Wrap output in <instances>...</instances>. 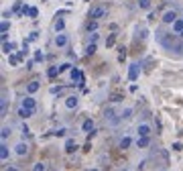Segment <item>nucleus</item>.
<instances>
[{"mask_svg": "<svg viewBox=\"0 0 183 171\" xmlns=\"http://www.w3.org/2000/svg\"><path fill=\"white\" fill-rule=\"evenodd\" d=\"M106 6H94V8H90V12H87V16H90L92 20H98V19H104L106 16Z\"/></svg>", "mask_w": 183, "mask_h": 171, "instance_id": "nucleus-1", "label": "nucleus"}, {"mask_svg": "<svg viewBox=\"0 0 183 171\" xmlns=\"http://www.w3.org/2000/svg\"><path fill=\"white\" fill-rule=\"evenodd\" d=\"M67 43H69V35H65V33H59V35H55V47H67Z\"/></svg>", "mask_w": 183, "mask_h": 171, "instance_id": "nucleus-2", "label": "nucleus"}, {"mask_svg": "<svg viewBox=\"0 0 183 171\" xmlns=\"http://www.w3.org/2000/svg\"><path fill=\"white\" fill-rule=\"evenodd\" d=\"M138 73H140L138 63H132L128 67V79H130V82H136V79H138Z\"/></svg>", "mask_w": 183, "mask_h": 171, "instance_id": "nucleus-3", "label": "nucleus"}, {"mask_svg": "<svg viewBox=\"0 0 183 171\" xmlns=\"http://www.w3.org/2000/svg\"><path fill=\"white\" fill-rule=\"evenodd\" d=\"M161 20H163L165 24H175V20H177V12H175V10H167Z\"/></svg>", "mask_w": 183, "mask_h": 171, "instance_id": "nucleus-4", "label": "nucleus"}, {"mask_svg": "<svg viewBox=\"0 0 183 171\" xmlns=\"http://www.w3.org/2000/svg\"><path fill=\"white\" fill-rule=\"evenodd\" d=\"M20 106H23V108H29V110H33V112L37 110V102H35L33 96H27L23 102H20Z\"/></svg>", "mask_w": 183, "mask_h": 171, "instance_id": "nucleus-5", "label": "nucleus"}, {"mask_svg": "<svg viewBox=\"0 0 183 171\" xmlns=\"http://www.w3.org/2000/svg\"><path fill=\"white\" fill-rule=\"evenodd\" d=\"M136 132H138V137H149L151 132V126L147 124V122H143V124H138V128H136Z\"/></svg>", "mask_w": 183, "mask_h": 171, "instance_id": "nucleus-6", "label": "nucleus"}, {"mask_svg": "<svg viewBox=\"0 0 183 171\" xmlns=\"http://www.w3.org/2000/svg\"><path fill=\"white\" fill-rule=\"evenodd\" d=\"M15 153L19 157H24L27 153H29V147H27V143H19V145L15 147Z\"/></svg>", "mask_w": 183, "mask_h": 171, "instance_id": "nucleus-7", "label": "nucleus"}, {"mask_svg": "<svg viewBox=\"0 0 183 171\" xmlns=\"http://www.w3.org/2000/svg\"><path fill=\"white\" fill-rule=\"evenodd\" d=\"M39 88H41V83H39L37 79H33V82H29V83H27V92H29L31 96H33L35 92H39Z\"/></svg>", "mask_w": 183, "mask_h": 171, "instance_id": "nucleus-8", "label": "nucleus"}, {"mask_svg": "<svg viewBox=\"0 0 183 171\" xmlns=\"http://www.w3.org/2000/svg\"><path fill=\"white\" fill-rule=\"evenodd\" d=\"M124 100V92H120V90H116V92H112L110 94V102H122Z\"/></svg>", "mask_w": 183, "mask_h": 171, "instance_id": "nucleus-9", "label": "nucleus"}, {"mask_svg": "<svg viewBox=\"0 0 183 171\" xmlns=\"http://www.w3.org/2000/svg\"><path fill=\"white\" fill-rule=\"evenodd\" d=\"M82 130H83V132H87V135H90V132H94V120H92V118L83 120V124H82Z\"/></svg>", "mask_w": 183, "mask_h": 171, "instance_id": "nucleus-10", "label": "nucleus"}, {"mask_svg": "<svg viewBox=\"0 0 183 171\" xmlns=\"http://www.w3.org/2000/svg\"><path fill=\"white\" fill-rule=\"evenodd\" d=\"M149 145H151L149 137H138L136 139V147H138V149H145V147H149Z\"/></svg>", "mask_w": 183, "mask_h": 171, "instance_id": "nucleus-11", "label": "nucleus"}, {"mask_svg": "<svg viewBox=\"0 0 183 171\" xmlns=\"http://www.w3.org/2000/svg\"><path fill=\"white\" fill-rule=\"evenodd\" d=\"M73 151H77L75 141H73V139H67V141H65V153H73Z\"/></svg>", "mask_w": 183, "mask_h": 171, "instance_id": "nucleus-12", "label": "nucleus"}, {"mask_svg": "<svg viewBox=\"0 0 183 171\" xmlns=\"http://www.w3.org/2000/svg\"><path fill=\"white\" fill-rule=\"evenodd\" d=\"M75 106H77V96H67L65 98V108L71 110V108H75Z\"/></svg>", "mask_w": 183, "mask_h": 171, "instance_id": "nucleus-13", "label": "nucleus"}, {"mask_svg": "<svg viewBox=\"0 0 183 171\" xmlns=\"http://www.w3.org/2000/svg\"><path fill=\"white\" fill-rule=\"evenodd\" d=\"M53 29H55V33H63V29H65V20H63V19H57V20H55V24H53Z\"/></svg>", "mask_w": 183, "mask_h": 171, "instance_id": "nucleus-14", "label": "nucleus"}, {"mask_svg": "<svg viewBox=\"0 0 183 171\" xmlns=\"http://www.w3.org/2000/svg\"><path fill=\"white\" fill-rule=\"evenodd\" d=\"M2 51H4L6 55H12V51H15V43H10V41L2 43Z\"/></svg>", "mask_w": 183, "mask_h": 171, "instance_id": "nucleus-15", "label": "nucleus"}, {"mask_svg": "<svg viewBox=\"0 0 183 171\" xmlns=\"http://www.w3.org/2000/svg\"><path fill=\"white\" fill-rule=\"evenodd\" d=\"M8 155H10L8 147H6L4 143H2V145H0V159H2V161H6V159H8Z\"/></svg>", "mask_w": 183, "mask_h": 171, "instance_id": "nucleus-16", "label": "nucleus"}, {"mask_svg": "<svg viewBox=\"0 0 183 171\" xmlns=\"http://www.w3.org/2000/svg\"><path fill=\"white\" fill-rule=\"evenodd\" d=\"M33 114L35 112H33V110H29V108H23V106L19 108V116L20 118H29V116H33Z\"/></svg>", "mask_w": 183, "mask_h": 171, "instance_id": "nucleus-17", "label": "nucleus"}, {"mask_svg": "<svg viewBox=\"0 0 183 171\" xmlns=\"http://www.w3.org/2000/svg\"><path fill=\"white\" fill-rule=\"evenodd\" d=\"M173 31H175V33H179V35L183 33V19H177V20H175V24H173Z\"/></svg>", "mask_w": 183, "mask_h": 171, "instance_id": "nucleus-18", "label": "nucleus"}, {"mask_svg": "<svg viewBox=\"0 0 183 171\" xmlns=\"http://www.w3.org/2000/svg\"><path fill=\"white\" fill-rule=\"evenodd\" d=\"M130 145H132V139L130 137H122L120 139V149H128Z\"/></svg>", "mask_w": 183, "mask_h": 171, "instance_id": "nucleus-19", "label": "nucleus"}, {"mask_svg": "<svg viewBox=\"0 0 183 171\" xmlns=\"http://www.w3.org/2000/svg\"><path fill=\"white\" fill-rule=\"evenodd\" d=\"M138 6L145 10H151V6H153V0H138Z\"/></svg>", "mask_w": 183, "mask_h": 171, "instance_id": "nucleus-20", "label": "nucleus"}, {"mask_svg": "<svg viewBox=\"0 0 183 171\" xmlns=\"http://www.w3.org/2000/svg\"><path fill=\"white\" fill-rule=\"evenodd\" d=\"M130 116H132V108H124V110H122V114H120V118H124V120H128Z\"/></svg>", "mask_w": 183, "mask_h": 171, "instance_id": "nucleus-21", "label": "nucleus"}, {"mask_svg": "<svg viewBox=\"0 0 183 171\" xmlns=\"http://www.w3.org/2000/svg\"><path fill=\"white\" fill-rule=\"evenodd\" d=\"M71 63H61L59 65V73H65V71H71Z\"/></svg>", "mask_w": 183, "mask_h": 171, "instance_id": "nucleus-22", "label": "nucleus"}, {"mask_svg": "<svg viewBox=\"0 0 183 171\" xmlns=\"http://www.w3.org/2000/svg\"><path fill=\"white\" fill-rule=\"evenodd\" d=\"M114 108H108V110H106V118H108V120H112V122H116V116H114Z\"/></svg>", "mask_w": 183, "mask_h": 171, "instance_id": "nucleus-23", "label": "nucleus"}, {"mask_svg": "<svg viewBox=\"0 0 183 171\" xmlns=\"http://www.w3.org/2000/svg\"><path fill=\"white\" fill-rule=\"evenodd\" d=\"M39 16V8L37 6H31V10H29V19H37Z\"/></svg>", "mask_w": 183, "mask_h": 171, "instance_id": "nucleus-24", "label": "nucleus"}, {"mask_svg": "<svg viewBox=\"0 0 183 171\" xmlns=\"http://www.w3.org/2000/svg\"><path fill=\"white\" fill-rule=\"evenodd\" d=\"M47 75H49V78H55V75H59V67H49V69H47Z\"/></svg>", "mask_w": 183, "mask_h": 171, "instance_id": "nucleus-25", "label": "nucleus"}, {"mask_svg": "<svg viewBox=\"0 0 183 171\" xmlns=\"http://www.w3.org/2000/svg\"><path fill=\"white\" fill-rule=\"evenodd\" d=\"M8 29H10V23H8V20H2V24H0V33L4 35Z\"/></svg>", "mask_w": 183, "mask_h": 171, "instance_id": "nucleus-26", "label": "nucleus"}, {"mask_svg": "<svg viewBox=\"0 0 183 171\" xmlns=\"http://www.w3.org/2000/svg\"><path fill=\"white\" fill-rule=\"evenodd\" d=\"M96 29H98V20H90V23H87V31L96 33Z\"/></svg>", "mask_w": 183, "mask_h": 171, "instance_id": "nucleus-27", "label": "nucleus"}, {"mask_svg": "<svg viewBox=\"0 0 183 171\" xmlns=\"http://www.w3.org/2000/svg\"><path fill=\"white\" fill-rule=\"evenodd\" d=\"M35 61H45V53L39 49V51H35Z\"/></svg>", "mask_w": 183, "mask_h": 171, "instance_id": "nucleus-28", "label": "nucleus"}, {"mask_svg": "<svg viewBox=\"0 0 183 171\" xmlns=\"http://www.w3.org/2000/svg\"><path fill=\"white\" fill-rule=\"evenodd\" d=\"M114 43H116V35H108V39H106V47H112Z\"/></svg>", "mask_w": 183, "mask_h": 171, "instance_id": "nucleus-29", "label": "nucleus"}, {"mask_svg": "<svg viewBox=\"0 0 183 171\" xmlns=\"http://www.w3.org/2000/svg\"><path fill=\"white\" fill-rule=\"evenodd\" d=\"M118 51H120V53H118V61H120V63H122V61H124V59H126V49H124V47H120V49H118Z\"/></svg>", "mask_w": 183, "mask_h": 171, "instance_id": "nucleus-30", "label": "nucleus"}, {"mask_svg": "<svg viewBox=\"0 0 183 171\" xmlns=\"http://www.w3.org/2000/svg\"><path fill=\"white\" fill-rule=\"evenodd\" d=\"M0 137H2V141H6V139H8L10 137V128H2V132H0Z\"/></svg>", "mask_w": 183, "mask_h": 171, "instance_id": "nucleus-31", "label": "nucleus"}, {"mask_svg": "<svg viewBox=\"0 0 183 171\" xmlns=\"http://www.w3.org/2000/svg\"><path fill=\"white\" fill-rule=\"evenodd\" d=\"M96 53V45H87V49H86V55L90 57V55H94Z\"/></svg>", "mask_w": 183, "mask_h": 171, "instance_id": "nucleus-32", "label": "nucleus"}, {"mask_svg": "<svg viewBox=\"0 0 183 171\" xmlns=\"http://www.w3.org/2000/svg\"><path fill=\"white\" fill-rule=\"evenodd\" d=\"M6 108H8V104H6V100H2V104H0V114L2 116H6Z\"/></svg>", "mask_w": 183, "mask_h": 171, "instance_id": "nucleus-33", "label": "nucleus"}, {"mask_svg": "<svg viewBox=\"0 0 183 171\" xmlns=\"http://www.w3.org/2000/svg\"><path fill=\"white\" fill-rule=\"evenodd\" d=\"M39 39V33L37 31H33V33H29V39H27V43H29V41H37Z\"/></svg>", "mask_w": 183, "mask_h": 171, "instance_id": "nucleus-34", "label": "nucleus"}, {"mask_svg": "<svg viewBox=\"0 0 183 171\" xmlns=\"http://www.w3.org/2000/svg\"><path fill=\"white\" fill-rule=\"evenodd\" d=\"M8 63L10 65H16V63H19V57H16V55H8Z\"/></svg>", "mask_w": 183, "mask_h": 171, "instance_id": "nucleus-35", "label": "nucleus"}, {"mask_svg": "<svg viewBox=\"0 0 183 171\" xmlns=\"http://www.w3.org/2000/svg\"><path fill=\"white\" fill-rule=\"evenodd\" d=\"M98 37H100V35H98V33H92V35H90V45H96Z\"/></svg>", "mask_w": 183, "mask_h": 171, "instance_id": "nucleus-36", "label": "nucleus"}, {"mask_svg": "<svg viewBox=\"0 0 183 171\" xmlns=\"http://www.w3.org/2000/svg\"><path fill=\"white\" fill-rule=\"evenodd\" d=\"M33 171H45V163H35Z\"/></svg>", "mask_w": 183, "mask_h": 171, "instance_id": "nucleus-37", "label": "nucleus"}, {"mask_svg": "<svg viewBox=\"0 0 183 171\" xmlns=\"http://www.w3.org/2000/svg\"><path fill=\"white\" fill-rule=\"evenodd\" d=\"M171 149H173V151H183V145H181V143H173Z\"/></svg>", "mask_w": 183, "mask_h": 171, "instance_id": "nucleus-38", "label": "nucleus"}, {"mask_svg": "<svg viewBox=\"0 0 183 171\" xmlns=\"http://www.w3.org/2000/svg\"><path fill=\"white\" fill-rule=\"evenodd\" d=\"M65 132H67V130H65V128H57V130H55L53 135H55V137H63V135H65Z\"/></svg>", "mask_w": 183, "mask_h": 171, "instance_id": "nucleus-39", "label": "nucleus"}, {"mask_svg": "<svg viewBox=\"0 0 183 171\" xmlns=\"http://www.w3.org/2000/svg\"><path fill=\"white\" fill-rule=\"evenodd\" d=\"M63 92V86H57V88H51V94H61Z\"/></svg>", "mask_w": 183, "mask_h": 171, "instance_id": "nucleus-40", "label": "nucleus"}, {"mask_svg": "<svg viewBox=\"0 0 183 171\" xmlns=\"http://www.w3.org/2000/svg\"><path fill=\"white\" fill-rule=\"evenodd\" d=\"M149 37V33H147V29H140V39H147Z\"/></svg>", "mask_w": 183, "mask_h": 171, "instance_id": "nucleus-41", "label": "nucleus"}, {"mask_svg": "<svg viewBox=\"0 0 183 171\" xmlns=\"http://www.w3.org/2000/svg\"><path fill=\"white\" fill-rule=\"evenodd\" d=\"M23 135H24V137H29V135H31V132H29V126H27V124H23Z\"/></svg>", "mask_w": 183, "mask_h": 171, "instance_id": "nucleus-42", "label": "nucleus"}, {"mask_svg": "<svg viewBox=\"0 0 183 171\" xmlns=\"http://www.w3.org/2000/svg\"><path fill=\"white\" fill-rule=\"evenodd\" d=\"M10 15H12L10 10H4V12H2V16H4V20H6V19H10Z\"/></svg>", "mask_w": 183, "mask_h": 171, "instance_id": "nucleus-43", "label": "nucleus"}, {"mask_svg": "<svg viewBox=\"0 0 183 171\" xmlns=\"http://www.w3.org/2000/svg\"><path fill=\"white\" fill-rule=\"evenodd\" d=\"M147 19H149V23H153V20L157 19V16H155V12H149V16H147Z\"/></svg>", "mask_w": 183, "mask_h": 171, "instance_id": "nucleus-44", "label": "nucleus"}, {"mask_svg": "<svg viewBox=\"0 0 183 171\" xmlns=\"http://www.w3.org/2000/svg\"><path fill=\"white\" fill-rule=\"evenodd\" d=\"M90 149H92V145H90V141H87V143H86V145H83V151H86V153H87V151H90Z\"/></svg>", "mask_w": 183, "mask_h": 171, "instance_id": "nucleus-45", "label": "nucleus"}, {"mask_svg": "<svg viewBox=\"0 0 183 171\" xmlns=\"http://www.w3.org/2000/svg\"><path fill=\"white\" fill-rule=\"evenodd\" d=\"M6 171H19L16 167H6Z\"/></svg>", "mask_w": 183, "mask_h": 171, "instance_id": "nucleus-46", "label": "nucleus"}, {"mask_svg": "<svg viewBox=\"0 0 183 171\" xmlns=\"http://www.w3.org/2000/svg\"><path fill=\"white\" fill-rule=\"evenodd\" d=\"M90 171H98V169H90Z\"/></svg>", "mask_w": 183, "mask_h": 171, "instance_id": "nucleus-47", "label": "nucleus"}, {"mask_svg": "<svg viewBox=\"0 0 183 171\" xmlns=\"http://www.w3.org/2000/svg\"><path fill=\"white\" fill-rule=\"evenodd\" d=\"M120 171H126V169H120Z\"/></svg>", "mask_w": 183, "mask_h": 171, "instance_id": "nucleus-48", "label": "nucleus"}, {"mask_svg": "<svg viewBox=\"0 0 183 171\" xmlns=\"http://www.w3.org/2000/svg\"><path fill=\"white\" fill-rule=\"evenodd\" d=\"M83 2H87V0H83Z\"/></svg>", "mask_w": 183, "mask_h": 171, "instance_id": "nucleus-49", "label": "nucleus"}, {"mask_svg": "<svg viewBox=\"0 0 183 171\" xmlns=\"http://www.w3.org/2000/svg\"><path fill=\"white\" fill-rule=\"evenodd\" d=\"M181 37H183V33H181Z\"/></svg>", "mask_w": 183, "mask_h": 171, "instance_id": "nucleus-50", "label": "nucleus"}]
</instances>
